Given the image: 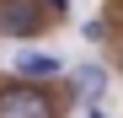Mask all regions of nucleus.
<instances>
[{
	"mask_svg": "<svg viewBox=\"0 0 123 118\" xmlns=\"http://www.w3.org/2000/svg\"><path fill=\"white\" fill-rule=\"evenodd\" d=\"M48 11H70V0H48Z\"/></svg>",
	"mask_w": 123,
	"mask_h": 118,
	"instance_id": "nucleus-6",
	"label": "nucleus"
},
{
	"mask_svg": "<svg viewBox=\"0 0 123 118\" xmlns=\"http://www.w3.org/2000/svg\"><path fill=\"white\" fill-rule=\"evenodd\" d=\"M48 27L43 0H0V38H37Z\"/></svg>",
	"mask_w": 123,
	"mask_h": 118,
	"instance_id": "nucleus-2",
	"label": "nucleus"
},
{
	"mask_svg": "<svg viewBox=\"0 0 123 118\" xmlns=\"http://www.w3.org/2000/svg\"><path fill=\"white\" fill-rule=\"evenodd\" d=\"M70 86H75L80 102H96V97L107 91V70L102 65H80V70H70Z\"/></svg>",
	"mask_w": 123,
	"mask_h": 118,
	"instance_id": "nucleus-4",
	"label": "nucleus"
},
{
	"mask_svg": "<svg viewBox=\"0 0 123 118\" xmlns=\"http://www.w3.org/2000/svg\"><path fill=\"white\" fill-rule=\"evenodd\" d=\"M54 75H64V59L59 54H43V48H27V54H16V81H54Z\"/></svg>",
	"mask_w": 123,
	"mask_h": 118,
	"instance_id": "nucleus-3",
	"label": "nucleus"
},
{
	"mask_svg": "<svg viewBox=\"0 0 123 118\" xmlns=\"http://www.w3.org/2000/svg\"><path fill=\"white\" fill-rule=\"evenodd\" d=\"M80 32H86V43H102V38H107V22H86Z\"/></svg>",
	"mask_w": 123,
	"mask_h": 118,
	"instance_id": "nucleus-5",
	"label": "nucleus"
},
{
	"mask_svg": "<svg viewBox=\"0 0 123 118\" xmlns=\"http://www.w3.org/2000/svg\"><path fill=\"white\" fill-rule=\"evenodd\" d=\"M91 118H107V113H91Z\"/></svg>",
	"mask_w": 123,
	"mask_h": 118,
	"instance_id": "nucleus-7",
	"label": "nucleus"
},
{
	"mask_svg": "<svg viewBox=\"0 0 123 118\" xmlns=\"http://www.w3.org/2000/svg\"><path fill=\"white\" fill-rule=\"evenodd\" d=\"M0 118H59V107L37 81H11L0 86Z\"/></svg>",
	"mask_w": 123,
	"mask_h": 118,
	"instance_id": "nucleus-1",
	"label": "nucleus"
}]
</instances>
